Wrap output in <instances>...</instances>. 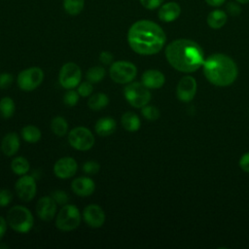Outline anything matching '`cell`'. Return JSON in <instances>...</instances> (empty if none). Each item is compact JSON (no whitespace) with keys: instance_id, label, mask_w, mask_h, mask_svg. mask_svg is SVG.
<instances>
[{"instance_id":"6da1fadb","label":"cell","mask_w":249,"mask_h":249,"mask_svg":"<svg viewBox=\"0 0 249 249\" xmlns=\"http://www.w3.org/2000/svg\"><path fill=\"white\" fill-rule=\"evenodd\" d=\"M126 39L134 53L141 55H152L161 51L166 42V35L155 21L139 19L128 28Z\"/></svg>"},{"instance_id":"7a4b0ae2","label":"cell","mask_w":249,"mask_h":249,"mask_svg":"<svg viewBox=\"0 0 249 249\" xmlns=\"http://www.w3.org/2000/svg\"><path fill=\"white\" fill-rule=\"evenodd\" d=\"M164 53L168 63L180 72H195L204 62L202 49L197 43L190 39L172 41L166 46Z\"/></svg>"},{"instance_id":"3957f363","label":"cell","mask_w":249,"mask_h":249,"mask_svg":"<svg viewBox=\"0 0 249 249\" xmlns=\"http://www.w3.org/2000/svg\"><path fill=\"white\" fill-rule=\"evenodd\" d=\"M203 74L208 82L218 87L231 85L237 78L236 63L224 53H214L204 59Z\"/></svg>"},{"instance_id":"277c9868","label":"cell","mask_w":249,"mask_h":249,"mask_svg":"<svg viewBox=\"0 0 249 249\" xmlns=\"http://www.w3.org/2000/svg\"><path fill=\"white\" fill-rule=\"evenodd\" d=\"M7 223L13 231L19 233H27L34 226L33 214L25 206L15 205L7 213Z\"/></svg>"},{"instance_id":"5b68a950","label":"cell","mask_w":249,"mask_h":249,"mask_svg":"<svg viewBox=\"0 0 249 249\" xmlns=\"http://www.w3.org/2000/svg\"><path fill=\"white\" fill-rule=\"evenodd\" d=\"M81 219L79 208L74 204L66 203L56 214L55 227L62 231H71L80 226Z\"/></svg>"},{"instance_id":"8992f818","label":"cell","mask_w":249,"mask_h":249,"mask_svg":"<svg viewBox=\"0 0 249 249\" xmlns=\"http://www.w3.org/2000/svg\"><path fill=\"white\" fill-rule=\"evenodd\" d=\"M125 100L134 108H142L151 100V92L141 82H130L124 89Z\"/></svg>"},{"instance_id":"52a82bcc","label":"cell","mask_w":249,"mask_h":249,"mask_svg":"<svg viewBox=\"0 0 249 249\" xmlns=\"http://www.w3.org/2000/svg\"><path fill=\"white\" fill-rule=\"evenodd\" d=\"M109 75L117 84H128L136 77L137 67L130 61L118 60L111 63Z\"/></svg>"},{"instance_id":"ba28073f","label":"cell","mask_w":249,"mask_h":249,"mask_svg":"<svg viewBox=\"0 0 249 249\" xmlns=\"http://www.w3.org/2000/svg\"><path fill=\"white\" fill-rule=\"evenodd\" d=\"M68 143L77 151H89L95 142L92 132L85 126H77L68 132Z\"/></svg>"},{"instance_id":"9c48e42d","label":"cell","mask_w":249,"mask_h":249,"mask_svg":"<svg viewBox=\"0 0 249 249\" xmlns=\"http://www.w3.org/2000/svg\"><path fill=\"white\" fill-rule=\"evenodd\" d=\"M44 80V72L38 66H32L20 71L17 78L18 87L24 91H32L37 89Z\"/></svg>"},{"instance_id":"30bf717a","label":"cell","mask_w":249,"mask_h":249,"mask_svg":"<svg viewBox=\"0 0 249 249\" xmlns=\"http://www.w3.org/2000/svg\"><path fill=\"white\" fill-rule=\"evenodd\" d=\"M82 71L78 64L74 62H66L59 70L58 82L60 86L66 89H72L81 83Z\"/></svg>"},{"instance_id":"8fae6325","label":"cell","mask_w":249,"mask_h":249,"mask_svg":"<svg viewBox=\"0 0 249 249\" xmlns=\"http://www.w3.org/2000/svg\"><path fill=\"white\" fill-rule=\"evenodd\" d=\"M15 191L18 198L22 201H31L37 193V185L35 179L30 175H22L15 184Z\"/></svg>"},{"instance_id":"7c38bea8","label":"cell","mask_w":249,"mask_h":249,"mask_svg":"<svg viewBox=\"0 0 249 249\" xmlns=\"http://www.w3.org/2000/svg\"><path fill=\"white\" fill-rule=\"evenodd\" d=\"M83 219L89 227L98 229L104 225L106 215L99 205L89 204L83 210Z\"/></svg>"},{"instance_id":"4fadbf2b","label":"cell","mask_w":249,"mask_h":249,"mask_svg":"<svg viewBox=\"0 0 249 249\" xmlns=\"http://www.w3.org/2000/svg\"><path fill=\"white\" fill-rule=\"evenodd\" d=\"M77 170L78 163L71 157H62L53 165V173L59 179L71 178L76 174Z\"/></svg>"},{"instance_id":"5bb4252c","label":"cell","mask_w":249,"mask_h":249,"mask_svg":"<svg viewBox=\"0 0 249 249\" xmlns=\"http://www.w3.org/2000/svg\"><path fill=\"white\" fill-rule=\"evenodd\" d=\"M56 207L57 203L54 201V199L50 196H42L36 203V213L37 216L45 221L49 222L52 221L56 214Z\"/></svg>"},{"instance_id":"9a60e30c","label":"cell","mask_w":249,"mask_h":249,"mask_svg":"<svg viewBox=\"0 0 249 249\" xmlns=\"http://www.w3.org/2000/svg\"><path fill=\"white\" fill-rule=\"evenodd\" d=\"M196 92V81L192 76L183 77L176 88L177 98L183 102L193 100Z\"/></svg>"},{"instance_id":"2e32d148","label":"cell","mask_w":249,"mask_h":249,"mask_svg":"<svg viewBox=\"0 0 249 249\" xmlns=\"http://www.w3.org/2000/svg\"><path fill=\"white\" fill-rule=\"evenodd\" d=\"M71 190L78 196L86 197L91 196L95 191V183L87 176L75 178L71 182Z\"/></svg>"},{"instance_id":"e0dca14e","label":"cell","mask_w":249,"mask_h":249,"mask_svg":"<svg viewBox=\"0 0 249 249\" xmlns=\"http://www.w3.org/2000/svg\"><path fill=\"white\" fill-rule=\"evenodd\" d=\"M165 82L164 75L156 69L146 70L141 77V83L149 89H160Z\"/></svg>"},{"instance_id":"ac0fdd59","label":"cell","mask_w":249,"mask_h":249,"mask_svg":"<svg viewBox=\"0 0 249 249\" xmlns=\"http://www.w3.org/2000/svg\"><path fill=\"white\" fill-rule=\"evenodd\" d=\"M181 14V7L176 2H167L162 4L158 12L159 18L163 22H172L176 20Z\"/></svg>"},{"instance_id":"d6986e66","label":"cell","mask_w":249,"mask_h":249,"mask_svg":"<svg viewBox=\"0 0 249 249\" xmlns=\"http://www.w3.org/2000/svg\"><path fill=\"white\" fill-rule=\"evenodd\" d=\"M20 146L19 136L17 132H8L1 141V151L6 157L15 156Z\"/></svg>"},{"instance_id":"ffe728a7","label":"cell","mask_w":249,"mask_h":249,"mask_svg":"<svg viewBox=\"0 0 249 249\" xmlns=\"http://www.w3.org/2000/svg\"><path fill=\"white\" fill-rule=\"evenodd\" d=\"M117 128L116 121L111 117H103L97 120L94 125L95 132L100 136H109L115 132Z\"/></svg>"},{"instance_id":"44dd1931","label":"cell","mask_w":249,"mask_h":249,"mask_svg":"<svg viewBox=\"0 0 249 249\" xmlns=\"http://www.w3.org/2000/svg\"><path fill=\"white\" fill-rule=\"evenodd\" d=\"M228 20V14L220 9L213 10L207 15L206 22L208 26L212 29H220L222 28Z\"/></svg>"},{"instance_id":"7402d4cb","label":"cell","mask_w":249,"mask_h":249,"mask_svg":"<svg viewBox=\"0 0 249 249\" xmlns=\"http://www.w3.org/2000/svg\"><path fill=\"white\" fill-rule=\"evenodd\" d=\"M121 124H122V126L126 131L134 132V131H137L140 128L141 121H140L139 117L135 113H133V112H125L121 117Z\"/></svg>"},{"instance_id":"603a6c76","label":"cell","mask_w":249,"mask_h":249,"mask_svg":"<svg viewBox=\"0 0 249 249\" xmlns=\"http://www.w3.org/2000/svg\"><path fill=\"white\" fill-rule=\"evenodd\" d=\"M20 135L25 142L31 143V144L37 143L42 137L41 130L33 124H27V125L23 126L21 128Z\"/></svg>"},{"instance_id":"cb8c5ba5","label":"cell","mask_w":249,"mask_h":249,"mask_svg":"<svg viewBox=\"0 0 249 249\" xmlns=\"http://www.w3.org/2000/svg\"><path fill=\"white\" fill-rule=\"evenodd\" d=\"M109 104V97L104 92H96L89 96L88 106L93 111H99Z\"/></svg>"},{"instance_id":"d4e9b609","label":"cell","mask_w":249,"mask_h":249,"mask_svg":"<svg viewBox=\"0 0 249 249\" xmlns=\"http://www.w3.org/2000/svg\"><path fill=\"white\" fill-rule=\"evenodd\" d=\"M51 129L56 136H64L68 132V123L63 117L56 116L51 121Z\"/></svg>"},{"instance_id":"484cf974","label":"cell","mask_w":249,"mask_h":249,"mask_svg":"<svg viewBox=\"0 0 249 249\" xmlns=\"http://www.w3.org/2000/svg\"><path fill=\"white\" fill-rule=\"evenodd\" d=\"M30 165L24 157H16L11 162V169L17 175H25L29 171Z\"/></svg>"},{"instance_id":"4316f807","label":"cell","mask_w":249,"mask_h":249,"mask_svg":"<svg viewBox=\"0 0 249 249\" xmlns=\"http://www.w3.org/2000/svg\"><path fill=\"white\" fill-rule=\"evenodd\" d=\"M15 110L16 104L11 97L5 96L0 99V116L3 119L12 118L15 113Z\"/></svg>"},{"instance_id":"83f0119b","label":"cell","mask_w":249,"mask_h":249,"mask_svg":"<svg viewBox=\"0 0 249 249\" xmlns=\"http://www.w3.org/2000/svg\"><path fill=\"white\" fill-rule=\"evenodd\" d=\"M85 6V0H63V9L70 16L79 15Z\"/></svg>"},{"instance_id":"f1b7e54d","label":"cell","mask_w":249,"mask_h":249,"mask_svg":"<svg viewBox=\"0 0 249 249\" xmlns=\"http://www.w3.org/2000/svg\"><path fill=\"white\" fill-rule=\"evenodd\" d=\"M105 74V69L102 66H93L87 71L86 78L90 83H98L104 79Z\"/></svg>"},{"instance_id":"f546056e","label":"cell","mask_w":249,"mask_h":249,"mask_svg":"<svg viewBox=\"0 0 249 249\" xmlns=\"http://www.w3.org/2000/svg\"><path fill=\"white\" fill-rule=\"evenodd\" d=\"M141 114L142 116L148 120V121H156L160 118V110L153 105H145L141 108Z\"/></svg>"},{"instance_id":"4dcf8cb0","label":"cell","mask_w":249,"mask_h":249,"mask_svg":"<svg viewBox=\"0 0 249 249\" xmlns=\"http://www.w3.org/2000/svg\"><path fill=\"white\" fill-rule=\"evenodd\" d=\"M79 97H80V94L78 93V91H75L73 89H69L63 95V103L65 105H67V106L73 107V106H75L78 103Z\"/></svg>"},{"instance_id":"1f68e13d","label":"cell","mask_w":249,"mask_h":249,"mask_svg":"<svg viewBox=\"0 0 249 249\" xmlns=\"http://www.w3.org/2000/svg\"><path fill=\"white\" fill-rule=\"evenodd\" d=\"M99 169L100 165L95 160H88L83 164V171L89 175L96 174L99 171Z\"/></svg>"},{"instance_id":"d6a6232c","label":"cell","mask_w":249,"mask_h":249,"mask_svg":"<svg viewBox=\"0 0 249 249\" xmlns=\"http://www.w3.org/2000/svg\"><path fill=\"white\" fill-rule=\"evenodd\" d=\"M78 93L83 96V97H88L90 96L92 94L93 91V87L91 85L90 82L87 81V82H82L80 83V85L78 86Z\"/></svg>"},{"instance_id":"836d02e7","label":"cell","mask_w":249,"mask_h":249,"mask_svg":"<svg viewBox=\"0 0 249 249\" xmlns=\"http://www.w3.org/2000/svg\"><path fill=\"white\" fill-rule=\"evenodd\" d=\"M51 196L59 205H65L68 202V200H69L68 195L64 191H61V190H56V191L53 192Z\"/></svg>"},{"instance_id":"e575fe53","label":"cell","mask_w":249,"mask_h":249,"mask_svg":"<svg viewBox=\"0 0 249 249\" xmlns=\"http://www.w3.org/2000/svg\"><path fill=\"white\" fill-rule=\"evenodd\" d=\"M242 9L240 4H238L237 2H229L226 5V13L229 14L231 17H236L238 15H240Z\"/></svg>"},{"instance_id":"d590c367","label":"cell","mask_w":249,"mask_h":249,"mask_svg":"<svg viewBox=\"0 0 249 249\" xmlns=\"http://www.w3.org/2000/svg\"><path fill=\"white\" fill-rule=\"evenodd\" d=\"M13 199V194L10 190H0V207H5L11 203Z\"/></svg>"},{"instance_id":"8d00e7d4","label":"cell","mask_w":249,"mask_h":249,"mask_svg":"<svg viewBox=\"0 0 249 249\" xmlns=\"http://www.w3.org/2000/svg\"><path fill=\"white\" fill-rule=\"evenodd\" d=\"M139 2L147 10H156L162 5L163 0H139Z\"/></svg>"},{"instance_id":"74e56055","label":"cell","mask_w":249,"mask_h":249,"mask_svg":"<svg viewBox=\"0 0 249 249\" xmlns=\"http://www.w3.org/2000/svg\"><path fill=\"white\" fill-rule=\"evenodd\" d=\"M13 83V75L10 73L0 74V89H8Z\"/></svg>"},{"instance_id":"f35d334b","label":"cell","mask_w":249,"mask_h":249,"mask_svg":"<svg viewBox=\"0 0 249 249\" xmlns=\"http://www.w3.org/2000/svg\"><path fill=\"white\" fill-rule=\"evenodd\" d=\"M113 59H114V55L111 52L103 51L99 54V60L103 64H111L113 62Z\"/></svg>"},{"instance_id":"ab89813d","label":"cell","mask_w":249,"mask_h":249,"mask_svg":"<svg viewBox=\"0 0 249 249\" xmlns=\"http://www.w3.org/2000/svg\"><path fill=\"white\" fill-rule=\"evenodd\" d=\"M239 166L244 172H249V152L245 153L239 160Z\"/></svg>"},{"instance_id":"60d3db41","label":"cell","mask_w":249,"mask_h":249,"mask_svg":"<svg viewBox=\"0 0 249 249\" xmlns=\"http://www.w3.org/2000/svg\"><path fill=\"white\" fill-rule=\"evenodd\" d=\"M7 227H8L7 221L2 216H0V240L4 237L7 231Z\"/></svg>"},{"instance_id":"b9f144b4","label":"cell","mask_w":249,"mask_h":249,"mask_svg":"<svg viewBox=\"0 0 249 249\" xmlns=\"http://www.w3.org/2000/svg\"><path fill=\"white\" fill-rule=\"evenodd\" d=\"M226 0H205L207 5L211 7H220L225 3Z\"/></svg>"},{"instance_id":"7bdbcfd3","label":"cell","mask_w":249,"mask_h":249,"mask_svg":"<svg viewBox=\"0 0 249 249\" xmlns=\"http://www.w3.org/2000/svg\"><path fill=\"white\" fill-rule=\"evenodd\" d=\"M235 2H237L238 4H241V5H245L247 3H249V0H234Z\"/></svg>"},{"instance_id":"ee69618b","label":"cell","mask_w":249,"mask_h":249,"mask_svg":"<svg viewBox=\"0 0 249 249\" xmlns=\"http://www.w3.org/2000/svg\"><path fill=\"white\" fill-rule=\"evenodd\" d=\"M0 248H8V246L5 245V244H1V245H0Z\"/></svg>"}]
</instances>
